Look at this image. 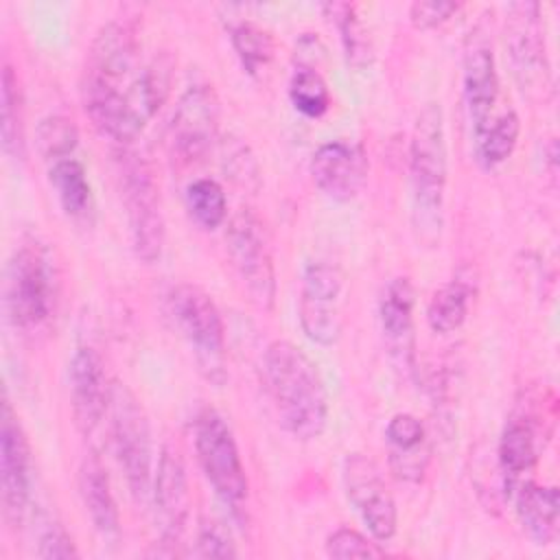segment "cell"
Segmentation results:
<instances>
[{
	"instance_id": "cell-1",
	"label": "cell",
	"mask_w": 560,
	"mask_h": 560,
	"mask_svg": "<svg viewBox=\"0 0 560 560\" xmlns=\"http://www.w3.org/2000/svg\"><path fill=\"white\" fill-rule=\"evenodd\" d=\"M136 66L138 42L133 31L120 22L105 24L88 50L81 98L92 125L118 144H129L133 140L129 90L138 77L133 74Z\"/></svg>"
},
{
	"instance_id": "cell-2",
	"label": "cell",
	"mask_w": 560,
	"mask_h": 560,
	"mask_svg": "<svg viewBox=\"0 0 560 560\" xmlns=\"http://www.w3.org/2000/svg\"><path fill=\"white\" fill-rule=\"evenodd\" d=\"M262 374L282 427L298 440H317L328 422V392L311 357L276 339L262 357Z\"/></svg>"
},
{
	"instance_id": "cell-3",
	"label": "cell",
	"mask_w": 560,
	"mask_h": 560,
	"mask_svg": "<svg viewBox=\"0 0 560 560\" xmlns=\"http://www.w3.org/2000/svg\"><path fill=\"white\" fill-rule=\"evenodd\" d=\"M446 175L448 153L444 114L440 103H427L413 122L409 140V186L411 223L418 238L429 245L440 238Z\"/></svg>"
},
{
	"instance_id": "cell-4",
	"label": "cell",
	"mask_w": 560,
	"mask_h": 560,
	"mask_svg": "<svg viewBox=\"0 0 560 560\" xmlns=\"http://www.w3.org/2000/svg\"><path fill=\"white\" fill-rule=\"evenodd\" d=\"M4 302L15 328L35 330L50 319L57 304V269L39 241H24L11 254Z\"/></svg>"
},
{
	"instance_id": "cell-5",
	"label": "cell",
	"mask_w": 560,
	"mask_h": 560,
	"mask_svg": "<svg viewBox=\"0 0 560 560\" xmlns=\"http://www.w3.org/2000/svg\"><path fill=\"white\" fill-rule=\"evenodd\" d=\"M171 315L188 341L203 376L225 381V326L212 295L192 282H182L168 293Z\"/></svg>"
},
{
	"instance_id": "cell-6",
	"label": "cell",
	"mask_w": 560,
	"mask_h": 560,
	"mask_svg": "<svg viewBox=\"0 0 560 560\" xmlns=\"http://www.w3.org/2000/svg\"><path fill=\"white\" fill-rule=\"evenodd\" d=\"M112 442L131 497L144 503L153 486L151 429L138 398L120 383L112 385Z\"/></svg>"
},
{
	"instance_id": "cell-7",
	"label": "cell",
	"mask_w": 560,
	"mask_h": 560,
	"mask_svg": "<svg viewBox=\"0 0 560 560\" xmlns=\"http://www.w3.org/2000/svg\"><path fill=\"white\" fill-rule=\"evenodd\" d=\"M192 438L199 466L214 494L232 512H238L247 501L249 483L230 424L219 411L203 409L195 418Z\"/></svg>"
},
{
	"instance_id": "cell-8",
	"label": "cell",
	"mask_w": 560,
	"mask_h": 560,
	"mask_svg": "<svg viewBox=\"0 0 560 560\" xmlns=\"http://www.w3.org/2000/svg\"><path fill=\"white\" fill-rule=\"evenodd\" d=\"M118 168L133 252L140 260L155 262L164 247V217L153 171L142 155L129 149L118 153Z\"/></svg>"
},
{
	"instance_id": "cell-9",
	"label": "cell",
	"mask_w": 560,
	"mask_h": 560,
	"mask_svg": "<svg viewBox=\"0 0 560 560\" xmlns=\"http://www.w3.org/2000/svg\"><path fill=\"white\" fill-rule=\"evenodd\" d=\"M225 247L249 300L258 308L271 311L276 302L273 254L262 221L249 208H241L230 219Z\"/></svg>"
},
{
	"instance_id": "cell-10",
	"label": "cell",
	"mask_w": 560,
	"mask_h": 560,
	"mask_svg": "<svg viewBox=\"0 0 560 560\" xmlns=\"http://www.w3.org/2000/svg\"><path fill=\"white\" fill-rule=\"evenodd\" d=\"M505 48L521 90L527 94H542L545 98L551 88V72L538 2L510 4L505 20Z\"/></svg>"
},
{
	"instance_id": "cell-11",
	"label": "cell",
	"mask_w": 560,
	"mask_h": 560,
	"mask_svg": "<svg viewBox=\"0 0 560 560\" xmlns=\"http://www.w3.org/2000/svg\"><path fill=\"white\" fill-rule=\"evenodd\" d=\"M343 271L332 262H308L302 273L298 319L302 332L319 346H332L341 335Z\"/></svg>"
},
{
	"instance_id": "cell-12",
	"label": "cell",
	"mask_w": 560,
	"mask_h": 560,
	"mask_svg": "<svg viewBox=\"0 0 560 560\" xmlns=\"http://www.w3.org/2000/svg\"><path fill=\"white\" fill-rule=\"evenodd\" d=\"M341 481L370 536L376 542L392 540L398 527V510L374 459L363 453H348L341 466Z\"/></svg>"
},
{
	"instance_id": "cell-13",
	"label": "cell",
	"mask_w": 560,
	"mask_h": 560,
	"mask_svg": "<svg viewBox=\"0 0 560 560\" xmlns=\"http://www.w3.org/2000/svg\"><path fill=\"white\" fill-rule=\"evenodd\" d=\"M219 133V98L208 83L190 85L177 101L168 125V149L175 162L192 164L214 144Z\"/></svg>"
},
{
	"instance_id": "cell-14",
	"label": "cell",
	"mask_w": 560,
	"mask_h": 560,
	"mask_svg": "<svg viewBox=\"0 0 560 560\" xmlns=\"http://www.w3.org/2000/svg\"><path fill=\"white\" fill-rule=\"evenodd\" d=\"M0 481L4 518L20 525L31 499V446L9 398L2 402L0 424Z\"/></svg>"
},
{
	"instance_id": "cell-15",
	"label": "cell",
	"mask_w": 560,
	"mask_h": 560,
	"mask_svg": "<svg viewBox=\"0 0 560 560\" xmlns=\"http://www.w3.org/2000/svg\"><path fill=\"white\" fill-rule=\"evenodd\" d=\"M151 501L155 512V525L160 529L162 542L171 545L184 532L190 492H188V475L179 451L171 444H164L158 457V468L151 486Z\"/></svg>"
},
{
	"instance_id": "cell-16",
	"label": "cell",
	"mask_w": 560,
	"mask_h": 560,
	"mask_svg": "<svg viewBox=\"0 0 560 560\" xmlns=\"http://www.w3.org/2000/svg\"><path fill=\"white\" fill-rule=\"evenodd\" d=\"M70 407L81 433H92L109 411L112 385L107 383L105 365L98 352L90 346H79L68 363Z\"/></svg>"
},
{
	"instance_id": "cell-17",
	"label": "cell",
	"mask_w": 560,
	"mask_h": 560,
	"mask_svg": "<svg viewBox=\"0 0 560 560\" xmlns=\"http://www.w3.org/2000/svg\"><path fill=\"white\" fill-rule=\"evenodd\" d=\"M308 171L328 199L343 203L361 192L368 179V155L357 142L330 140L315 149Z\"/></svg>"
},
{
	"instance_id": "cell-18",
	"label": "cell",
	"mask_w": 560,
	"mask_h": 560,
	"mask_svg": "<svg viewBox=\"0 0 560 560\" xmlns=\"http://www.w3.org/2000/svg\"><path fill=\"white\" fill-rule=\"evenodd\" d=\"M464 101L472 122V133L483 129L494 116L492 109L499 98V74L490 42L477 28L468 33L462 55Z\"/></svg>"
},
{
	"instance_id": "cell-19",
	"label": "cell",
	"mask_w": 560,
	"mask_h": 560,
	"mask_svg": "<svg viewBox=\"0 0 560 560\" xmlns=\"http://www.w3.org/2000/svg\"><path fill=\"white\" fill-rule=\"evenodd\" d=\"M416 291L409 278H392L378 300V322L387 354L398 368L411 370L416 357V328H413Z\"/></svg>"
},
{
	"instance_id": "cell-20",
	"label": "cell",
	"mask_w": 560,
	"mask_h": 560,
	"mask_svg": "<svg viewBox=\"0 0 560 560\" xmlns=\"http://www.w3.org/2000/svg\"><path fill=\"white\" fill-rule=\"evenodd\" d=\"M547 427L538 422L534 411H518L510 416L499 438V466L508 479H518L538 462V451Z\"/></svg>"
},
{
	"instance_id": "cell-21",
	"label": "cell",
	"mask_w": 560,
	"mask_h": 560,
	"mask_svg": "<svg viewBox=\"0 0 560 560\" xmlns=\"http://www.w3.org/2000/svg\"><path fill=\"white\" fill-rule=\"evenodd\" d=\"M79 494L85 508V514L90 516L94 529L103 538H114L120 532V516L118 505L109 486L107 470L98 455L90 453L81 459L79 472H77Z\"/></svg>"
},
{
	"instance_id": "cell-22",
	"label": "cell",
	"mask_w": 560,
	"mask_h": 560,
	"mask_svg": "<svg viewBox=\"0 0 560 560\" xmlns=\"http://www.w3.org/2000/svg\"><path fill=\"white\" fill-rule=\"evenodd\" d=\"M385 440L389 446V466L398 479L420 481L427 468V431L413 413H396L385 427Z\"/></svg>"
},
{
	"instance_id": "cell-23",
	"label": "cell",
	"mask_w": 560,
	"mask_h": 560,
	"mask_svg": "<svg viewBox=\"0 0 560 560\" xmlns=\"http://www.w3.org/2000/svg\"><path fill=\"white\" fill-rule=\"evenodd\" d=\"M516 516L534 545H551L558 538L560 497L556 486L527 481L516 492Z\"/></svg>"
},
{
	"instance_id": "cell-24",
	"label": "cell",
	"mask_w": 560,
	"mask_h": 560,
	"mask_svg": "<svg viewBox=\"0 0 560 560\" xmlns=\"http://www.w3.org/2000/svg\"><path fill=\"white\" fill-rule=\"evenodd\" d=\"M48 182L70 219H88L94 210L92 184L83 164L74 158H63L50 164Z\"/></svg>"
},
{
	"instance_id": "cell-25",
	"label": "cell",
	"mask_w": 560,
	"mask_h": 560,
	"mask_svg": "<svg viewBox=\"0 0 560 560\" xmlns=\"http://www.w3.org/2000/svg\"><path fill=\"white\" fill-rule=\"evenodd\" d=\"M470 298H472V284L466 282L464 278H453L444 282L427 304L429 328L442 335L457 330L468 317Z\"/></svg>"
},
{
	"instance_id": "cell-26",
	"label": "cell",
	"mask_w": 560,
	"mask_h": 560,
	"mask_svg": "<svg viewBox=\"0 0 560 560\" xmlns=\"http://www.w3.org/2000/svg\"><path fill=\"white\" fill-rule=\"evenodd\" d=\"M322 11L335 22L348 63L354 68L370 66L374 59V46L365 24L357 15V9L348 2H326L322 4Z\"/></svg>"
},
{
	"instance_id": "cell-27",
	"label": "cell",
	"mask_w": 560,
	"mask_h": 560,
	"mask_svg": "<svg viewBox=\"0 0 560 560\" xmlns=\"http://www.w3.org/2000/svg\"><path fill=\"white\" fill-rule=\"evenodd\" d=\"M521 133V120L514 109H503L499 116H494L483 129H479L475 136V153L477 160L486 168H494L501 162H505Z\"/></svg>"
},
{
	"instance_id": "cell-28",
	"label": "cell",
	"mask_w": 560,
	"mask_h": 560,
	"mask_svg": "<svg viewBox=\"0 0 560 560\" xmlns=\"http://www.w3.org/2000/svg\"><path fill=\"white\" fill-rule=\"evenodd\" d=\"M2 149L13 160H22L26 151L22 90L9 63L2 68Z\"/></svg>"
},
{
	"instance_id": "cell-29",
	"label": "cell",
	"mask_w": 560,
	"mask_h": 560,
	"mask_svg": "<svg viewBox=\"0 0 560 560\" xmlns=\"http://www.w3.org/2000/svg\"><path fill=\"white\" fill-rule=\"evenodd\" d=\"M234 52L247 74H258L273 59V37L267 28L252 20H241L230 28Z\"/></svg>"
},
{
	"instance_id": "cell-30",
	"label": "cell",
	"mask_w": 560,
	"mask_h": 560,
	"mask_svg": "<svg viewBox=\"0 0 560 560\" xmlns=\"http://www.w3.org/2000/svg\"><path fill=\"white\" fill-rule=\"evenodd\" d=\"M291 105L306 118H319L330 107V90L324 77L313 68L300 63L289 79Z\"/></svg>"
},
{
	"instance_id": "cell-31",
	"label": "cell",
	"mask_w": 560,
	"mask_h": 560,
	"mask_svg": "<svg viewBox=\"0 0 560 560\" xmlns=\"http://www.w3.org/2000/svg\"><path fill=\"white\" fill-rule=\"evenodd\" d=\"M186 208L190 217L203 228L214 230L228 217V199L217 179L199 177L186 186Z\"/></svg>"
},
{
	"instance_id": "cell-32",
	"label": "cell",
	"mask_w": 560,
	"mask_h": 560,
	"mask_svg": "<svg viewBox=\"0 0 560 560\" xmlns=\"http://www.w3.org/2000/svg\"><path fill=\"white\" fill-rule=\"evenodd\" d=\"M79 142L77 125L63 114H50L39 120L35 129V144L37 151L46 162H57L70 158Z\"/></svg>"
},
{
	"instance_id": "cell-33",
	"label": "cell",
	"mask_w": 560,
	"mask_h": 560,
	"mask_svg": "<svg viewBox=\"0 0 560 560\" xmlns=\"http://www.w3.org/2000/svg\"><path fill=\"white\" fill-rule=\"evenodd\" d=\"M326 553L330 558L350 560V558H383L385 549L374 538L363 536L352 527H339L326 538Z\"/></svg>"
},
{
	"instance_id": "cell-34",
	"label": "cell",
	"mask_w": 560,
	"mask_h": 560,
	"mask_svg": "<svg viewBox=\"0 0 560 560\" xmlns=\"http://www.w3.org/2000/svg\"><path fill=\"white\" fill-rule=\"evenodd\" d=\"M197 556L201 558H236L238 549L232 540L230 529L214 521V518H201L197 529Z\"/></svg>"
},
{
	"instance_id": "cell-35",
	"label": "cell",
	"mask_w": 560,
	"mask_h": 560,
	"mask_svg": "<svg viewBox=\"0 0 560 560\" xmlns=\"http://www.w3.org/2000/svg\"><path fill=\"white\" fill-rule=\"evenodd\" d=\"M459 11V2L448 0H418L409 7V20L416 28H435L448 22Z\"/></svg>"
},
{
	"instance_id": "cell-36",
	"label": "cell",
	"mask_w": 560,
	"mask_h": 560,
	"mask_svg": "<svg viewBox=\"0 0 560 560\" xmlns=\"http://www.w3.org/2000/svg\"><path fill=\"white\" fill-rule=\"evenodd\" d=\"M37 556L46 560H61V558L66 560V558H79V549L72 536L59 523H48V527L39 534Z\"/></svg>"
},
{
	"instance_id": "cell-37",
	"label": "cell",
	"mask_w": 560,
	"mask_h": 560,
	"mask_svg": "<svg viewBox=\"0 0 560 560\" xmlns=\"http://www.w3.org/2000/svg\"><path fill=\"white\" fill-rule=\"evenodd\" d=\"M223 162H225V173H230L232 179H238L243 184H247V179L258 182L256 162L247 153V147L236 138H230V142H223Z\"/></svg>"
}]
</instances>
